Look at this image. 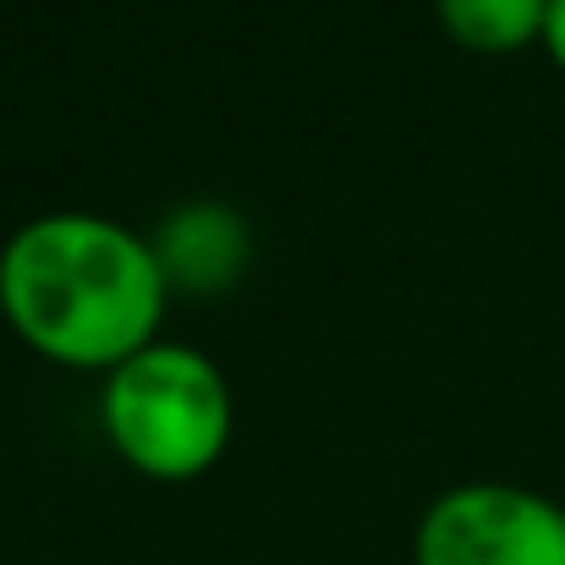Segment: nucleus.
Segmentation results:
<instances>
[{
    "label": "nucleus",
    "instance_id": "nucleus-1",
    "mask_svg": "<svg viewBox=\"0 0 565 565\" xmlns=\"http://www.w3.org/2000/svg\"><path fill=\"white\" fill-rule=\"evenodd\" d=\"M166 302L154 242L110 214L55 209L0 247V319L44 363L110 374L160 341Z\"/></svg>",
    "mask_w": 565,
    "mask_h": 565
},
{
    "label": "nucleus",
    "instance_id": "nucleus-2",
    "mask_svg": "<svg viewBox=\"0 0 565 565\" xmlns=\"http://www.w3.org/2000/svg\"><path fill=\"white\" fill-rule=\"evenodd\" d=\"M99 423L132 472L154 483H192L231 450L236 406L209 352L154 341L105 374Z\"/></svg>",
    "mask_w": 565,
    "mask_h": 565
},
{
    "label": "nucleus",
    "instance_id": "nucleus-3",
    "mask_svg": "<svg viewBox=\"0 0 565 565\" xmlns=\"http://www.w3.org/2000/svg\"><path fill=\"white\" fill-rule=\"evenodd\" d=\"M412 565H565V505L522 483H456L423 511Z\"/></svg>",
    "mask_w": 565,
    "mask_h": 565
},
{
    "label": "nucleus",
    "instance_id": "nucleus-4",
    "mask_svg": "<svg viewBox=\"0 0 565 565\" xmlns=\"http://www.w3.org/2000/svg\"><path fill=\"white\" fill-rule=\"evenodd\" d=\"M160 269L182 291H220L247 269V225L220 203H192L154 236Z\"/></svg>",
    "mask_w": 565,
    "mask_h": 565
},
{
    "label": "nucleus",
    "instance_id": "nucleus-5",
    "mask_svg": "<svg viewBox=\"0 0 565 565\" xmlns=\"http://www.w3.org/2000/svg\"><path fill=\"white\" fill-rule=\"evenodd\" d=\"M439 28L472 55H511L533 39L544 44L550 0H434Z\"/></svg>",
    "mask_w": 565,
    "mask_h": 565
},
{
    "label": "nucleus",
    "instance_id": "nucleus-6",
    "mask_svg": "<svg viewBox=\"0 0 565 565\" xmlns=\"http://www.w3.org/2000/svg\"><path fill=\"white\" fill-rule=\"evenodd\" d=\"M544 50L555 55V66L565 72V0H550V17H544Z\"/></svg>",
    "mask_w": 565,
    "mask_h": 565
}]
</instances>
